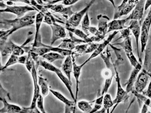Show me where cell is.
<instances>
[{
  "label": "cell",
  "mask_w": 151,
  "mask_h": 113,
  "mask_svg": "<svg viewBox=\"0 0 151 113\" xmlns=\"http://www.w3.org/2000/svg\"><path fill=\"white\" fill-rule=\"evenodd\" d=\"M103 104L104 108L106 109L107 113H109L110 109L114 106V104L110 94H105L104 96Z\"/></svg>",
  "instance_id": "cell-33"
},
{
  "label": "cell",
  "mask_w": 151,
  "mask_h": 113,
  "mask_svg": "<svg viewBox=\"0 0 151 113\" xmlns=\"http://www.w3.org/2000/svg\"><path fill=\"white\" fill-rule=\"evenodd\" d=\"M149 107H151V103L150 106Z\"/></svg>",
  "instance_id": "cell-52"
},
{
  "label": "cell",
  "mask_w": 151,
  "mask_h": 113,
  "mask_svg": "<svg viewBox=\"0 0 151 113\" xmlns=\"http://www.w3.org/2000/svg\"><path fill=\"white\" fill-rule=\"evenodd\" d=\"M95 0H91L86 7L79 12H76L71 16L67 20L65 23L66 27L76 28L79 26L81 21L84 17L86 13L88 12L89 9L93 4L95 2Z\"/></svg>",
  "instance_id": "cell-6"
},
{
  "label": "cell",
  "mask_w": 151,
  "mask_h": 113,
  "mask_svg": "<svg viewBox=\"0 0 151 113\" xmlns=\"http://www.w3.org/2000/svg\"><path fill=\"white\" fill-rule=\"evenodd\" d=\"M39 65L41 66L43 68L51 72H54L57 67L52 65L50 63L44 60H40L39 62Z\"/></svg>",
  "instance_id": "cell-36"
},
{
  "label": "cell",
  "mask_w": 151,
  "mask_h": 113,
  "mask_svg": "<svg viewBox=\"0 0 151 113\" xmlns=\"http://www.w3.org/2000/svg\"><path fill=\"white\" fill-rule=\"evenodd\" d=\"M137 3L135 0H129L122 9L118 11H114L113 19H117L129 14L133 10Z\"/></svg>",
  "instance_id": "cell-19"
},
{
  "label": "cell",
  "mask_w": 151,
  "mask_h": 113,
  "mask_svg": "<svg viewBox=\"0 0 151 113\" xmlns=\"http://www.w3.org/2000/svg\"><path fill=\"white\" fill-rule=\"evenodd\" d=\"M113 45H119L124 50L131 64L133 67H135L139 62L137 61L135 56L132 49V38L129 37L124 39L122 42L112 44Z\"/></svg>",
  "instance_id": "cell-7"
},
{
  "label": "cell",
  "mask_w": 151,
  "mask_h": 113,
  "mask_svg": "<svg viewBox=\"0 0 151 113\" xmlns=\"http://www.w3.org/2000/svg\"><path fill=\"white\" fill-rule=\"evenodd\" d=\"M4 1H7V2L11 3L12 5L13 2H21L24 3L26 4H27L31 5L30 2L29 0H4Z\"/></svg>",
  "instance_id": "cell-42"
},
{
  "label": "cell",
  "mask_w": 151,
  "mask_h": 113,
  "mask_svg": "<svg viewBox=\"0 0 151 113\" xmlns=\"http://www.w3.org/2000/svg\"><path fill=\"white\" fill-rule=\"evenodd\" d=\"M116 54L117 55V61L115 63H113L114 68H115L116 71V81L117 83V92L116 95L115 99L113 100V103L114 104V107L111 112L112 113L113 111L116 109L117 106L119 103L122 102H125V101L127 100L129 96L128 95V93L126 92V90L125 91L122 88L121 84L119 74L117 70L118 68V63L120 59L122 58L121 57V55L118 52L116 51Z\"/></svg>",
  "instance_id": "cell-3"
},
{
  "label": "cell",
  "mask_w": 151,
  "mask_h": 113,
  "mask_svg": "<svg viewBox=\"0 0 151 113\" xmlns=\"http://www.w3.org/2000/svg\"><path fill=\"white\" fill-rule=\"evenodd\" d=\"M82 29L86 34L89 35L88 28L90 26V20L88 16V12H87L84 17H83L81 22Z\"/></svg>",
  "instance_id": "cell-34"
},
{
  "label": "cell",
  "mask_w": 151,
  "mask_h": 113,
  "mask_svg": "<svg viewBox=\"0 0 151 113\" xmlns=\"http://www.w3.org/2000/svg\"><path fill=\"white\" fill-rule=\"evenodd\" d=\"M88 31L89 33L94 35V36H98V37H99V32H98V28L94 26H90L89 28H88Z\"/></svg>",
  "instance_id": "cell-41"
},
{
  "label": "cell",
  "mask_w": 151,
  "mask_h": 113,
  "mask_svg": "<svg viewBox=\"0 0 151 113\" xmlns=\"http://www.w3.org/2000/svg\"><path fill=\"white\" fill-rule=\"evenodd\" d=\"M73 63L72 58L70 55L67 56L61 67L62 70L71 82V74L73 71Z\"/></svg>",
  "instance_id": "cell-23"
},
{
  "label": "cell",
  "mask_w": 151,
  "mask_h": 113,
  "mask_svg": "<svg viewBox=\"0 0 151 113\" xmlns=\"http://www.w3.org/2000/svg\"><path fill=\"white\" fill-rule=\"evenodd\" d=\"M120 32L121 33L120 36L118 39H117L116 40L114 41V42L118 41V40L121 39H124L126 38L130 37V35L131 34V31L129 27L122 29V30H120Z\"/></svg>",
  "instance_id": "cell-38"
},
{
  "label": "cell",
  "mask_w": 151,
  "mask_h": 113,
  "mask_svg": "<svg viewBox=\"0 0 151 113\" xmlns=\"http://www.w3.org/2000/svg\"><path fill=\"white\" fill-rule=\"evenodd\" d=\"M108 46L106 47V56L104 55L102 52L100 54L106 66V68L103 70L102 73V76L105 80L104 84L101 92L102 95H104L107 92L111 85L113 78L115 76L116 74L115 68L112 57L111 59L112 63L110 61L111 56L109 49Z\"/></svg>",
  "instance_id": "cell-2"
},
{
  "label": "cell",
  "mask_w": 151,
  "mask_h": 113,
  "mask_svg": "<svg viewBox=\"0 0 151 113\" xmlns=\"http://www.w3.org/2000/svg\"><path fill=\"white\" fill-rule=\"evenodd\" d=\"M88 45V44H86L76 46L72 51L71 55H75V57H76V56H78L84 54Z\"/></svg>",
  "instance_id": "cell-32"
},
{
  "label": "cell",
  "mask_w": 151,
  "mask_h": 113,
  "mask_svg": "<svg viewBox=\"0 0 151 113\" xmlns=\"http://www.w3.org/2000/svg\"><path fill=\"white\" fill-rule=\"evenodd\" d=\"M108 1L111 3L114 8L116 7L115 2H114V0H108Z\"/></svg>",
  "instance_id": "cell-49"
},
{
  "label": "cell",
  "mask_w": 151,
  "mask_h": 113,
  "mask_svg": "<svg viewBox=\"0 0 151 113\" xmlns=\"http://www.w3.org/2000/svg\"><path fill=\"white\" fill-rule=\"evenodd\" d=\"M4 96H6L9 99H11L10 96H9V93L6 92L4 89L2 87V85H1V97H4Z\"/></svg>",
  "instance_id": "cell-44"
},
{
  "label": "cell",
  "mask_w": 151,
  "mask_h": 113,
  "mask_svg": "<svg viewBox=\"0 0 151 113\" xmlns=\"http://www.w3.org/2000/svg\"><path fill=\"white\" fill-rule=\"evenodd\" d=\"M35 1L38 4H39L43 5V2L42 0H35Z\"/></svg>",
  "instance_id": "cell-50"
},
{
  "label": "cell",
  "mask_w": 151,
  "mask_h": 113,
  "mask_svg": "<svg viewBox=\"0 0 151 113\" xmlns=\"http://www.w3.org/2000/svg\"><path fill=\"white\" fill-rule=\"evenodd\" d=\"M129 1V0H123L122 3L120 5L117 6V7L116 6V7L114 8V9H115V10L114 11H118L121 9H122L123 7H124V6H125V5L127 3L128 1Z\"/></svg>",
  "instance_id": "cell-46"
},
{
  "label": "cell",
  "mask_w": 151,
  "mask_h": 113,
  "mask_svg": "<svg viewBox=\"0 0 151 113\" xmlns=\"http://www.w3.org/2000/svg\"><path fill=\"white\" fill-rule=\"evenodd\" d=\"M143 24L146 26L147 29L149 31L151 25V6L150 9L146 18L144 19Z\"/></svg>",
  "instance_id": "cell-39"
},
{
  "label": "cell",
  "mask_w": 151,
  "mask_h": 113,
  "mask_svg": "<svg viewBox=\"0 0 151 113\" xmlns=\"http://www.w3.org/2000/svg\"><path fill=\"white\" fill-rule=\"evenodd\" d=\"M139 1V0H135L136 2H137H137H138V1Z\"/></svg>",
  "instance_id": "cell-51"
},
{
  "label": "cell",
  "mask_w": 151,
  "mask_h": 113,
  "mask_svg": "<svg viewBox=\"0 0 151 113\" xmlns=\"http://www.w3.org/2000/svg\"><path fill=\"white\" fill-rule=\"evenodd\" d=\"M91 103V102L82 100L78 102L77 106L79 109L83 112L90 113L93 109L92 106L90 104Z\"/></svg>",
  "instance_id": "cell-31"
},
{
  "label": "cell",
  "mask_w": 151,
  "mask_h": 113,
  "mask_svg": "<svg viewBox=\"0 0 151 113\" xmlns=\"http://www.w3.org/2000/svg\"><path fill=\"white\" fill-rule=\"evenodd\" d=\"M0 46L1 55L3 56L11 55L21 56L25 52L22 46L16 45L11 39L0 43Z\"/></svg>",
  "instance_id": "cell-5"
},
{
  "label": "cell",
  "mask_w": 151,
  "mask_h": 113,
  "mask_svg": "<svg viewBox=\"0 0 151 113\" xmlns=\"http://www.w3.org/2000/svg\"><path fill=\"white\" fill-rule=\"evenodd\" d=\"M151 6V0H146L145 6V10H147Z\"/></svg>",
  "instance_id": "cell-47"
},
{
  "label": "cell",
  "mask_w": 151,
  "mask_h": 113,
  "mask_svg": "<svg viewBox=\"0 0 151 113\" xmlns=\"http://www.w3.org/2000/svg\"><path fill=\"white\" fill-rule=\"evenodd\" d=\"M1 4L5 6V8L1 9L0 10L1 13H9L15 15L17 18H20L23 17L27 13L29 12L39 11L36 7L31 5H25V6H11L6 5L4 3L1 2Z\"/></svg>",
  "instance_id": "cell-4"
},
{
  "label": "cell",
  "mask_w": 151,
  "mask_h": 113,
  "mask_svg": "<svg viewBox=\"0 0 151 113\" xmlns=\"http://www.w3.org/2000/svg\"><path fill=\"white\" fill-rule=\"evenodd\" d=\"M80 0H52V1H47L48 4H53L56 3L62 2V4L65 6H72V5L76 3Z\"/></svg>",
  "instance_id": "cell-35"
},
{
  "label": "cell",
  "mask_w": 151,
  "mask_h": 113,
  "mask_svg": "<svg viewBox=\"0 0 151 113\" xmlns=\"http://www.w3.org/2000/svg\"><path fill=\"white\" fill-rule=\"evenodd\" d=\"M104 95H101V96L97 98L94 101V103H95V105H97L102 106V104L103 103Z\"/></svg>",
  "instance_id": "cell-43"
},
{
  "label": "cell",
  "mask_w": 151,
  "mask_h": 113,
  "mask_svg": "<svg viewBox=\"0 0 151 113\" xmlns=\"http://www.w3.org/2000/svg\"><path fill=\"white\" fill-rule=\"evenodd\" d=\"M151 75L145 69H142L139 74L134 86V89L138 93H142L149 83Z\"/></svg>",
  "instance_id": "cell-8"
},
{
  "label": "cell",
  "mask_w": 151,
  "mask_h": 113,
  "mask_svg": "<svg viewBox=\"0 0 151 113\" xmlns=\"http://www.w3.org/2000/svg\"><path fill=\"white\" fill-rule=\"evenodd\" d=\"M88 44V47L87 50L85 52L84 54H87L93 52L97 49L99 45V44L94 43L93 42L90 43Z\"/></svg>",
  "instance_id": "cell-40"
},
{
  "label": "cell",
  "mask_w": 151,
  "mask_h": 113,
  "mask_svg": "<svg viewBox=\"0 0 151 113\" xmlns=\"http://www.w3.org/2000/svg\"><path fill=\"white\" fill-rule=\"evenodd\" d=\"M0 100L2 102L4 107L0 109L1 113H21L22 107L17 105L9 103L6 101L4 97H1Z\"/></svg>",
  "instance_id": "cell-20"
},
{
  "label": "cell",
  "mask_w": 151,
  "mask_h": 113,
  "mask_svg": "<svg viewBox=\"0 0 151 113\" xmlns=\"http://www.w3.org/2000/svg\"><path fill=\"white\" fill-rule=\"evenodd\" d=\"M69 33L70 38L64 39L58 46V48L72 51L76 46V42L86 43L84 40L82 39H78L74 37L71 32L69 31Z\"/></svg>",
  "instance_id": "cell-17"
},
{
  "label": "cell",
  "mask_w": 151,
  "mask_h": 113,
  "mask_svg": "<svg viewBox=\"0 0 151 113\" xmlns=\"http://www.w3.org/2000/svg\"><path fill=\"white\" fill-rule=\"evenodd\" d=\"M148 111V106L146 105V104H144L142 108V109L141 113H145L147 112Z\"/></svg>",
  "instance_id": "cell-48"
},
{
  "label": "cell",
  "mask_w": 151,
  "mask_h": 113,
  "mask_svg": "<svg viewBox=\"0 0 151 113\" xmlns=\"http://www.w3.org/2000/svg\"><path fill=\"white\" fill-rule=\"evenodd\" d=\"M44 14L41 12H39L36 14L35 21L36 25V33L33 44H35L37 40L40 38V29L42 23L44 21Z\"/></svg>",
  "instance_id": "cell-26"
},
{
  "label": "cell",
  "mask_w": 151,
  "mask_h": 113,
  "mask_svg": "<svg viewBox=\"0 0 151 113\" xmlns=\"http://www.w3.org/2000/svg\"><path fill=\"white\" fill-rule=\"evenodd\" d=\"M38 82L40 87L42 95L44 97H47L48 95L50 89L46 79L42 77L39 76L38 77Z\"/></svg>",
  "instance_id": "cell-28"
},
{
  "label": "cell",
  "mask_w": 151,
  "mask_h": 113,
  "mask_svg": "<svg viewBox=\"0 0 151 113\" xmlns=\"http://www.w3.org/2000/svg\"><path fill=\"white\" fill-rule=\"evenodd\" d=\"M142 63L140 62L135 67H134V69L132 71L129 79L125 85H126V91L128 94L132 92L134 89V86L135 83L139 74L142 69Z\"/></svg>",
  "instance_id": "cell-15"
},
{
  "label": "cell",
  "mask_w": 151,
  "mask_h": 113,
  "mask_svg": "<svg viewBox=\"0 0 151 113\" xmlns=\"http://www.w3.org/2000/svg\"><path fill=\"white\" fill-rule=\"evenodd\" d=\"M87 64L85 62L81 64L80 65H78L75 63V61H73V72L74 77H75L76 82V91L75 96V103L76 104L77 101L78 94L79 92V79L80 77L81 71L82 70L83 66Z\"/></svg>",
  "instance_id": "cell-25"
},
{
  "label": "cell",
  "mask_w": 151,
  "mask_h": 113,
  "mask_svg": "<svg viewBox=\"0 0 151 113\" xmlns=\"http://www.w3.org/2000/svg\"><path fill=\"white\" fill-rule=\"evenodd\" d=\"M130 23V26L129 28L132 33L133 34L135 39L136 44H137V56L140 62L142 63L141 58L140 57L139 50V37L141 35V24L139 21L136 20H131Z\"/></svg>",
  "instance_id": "cell-16"
},
{
  "label": "cell",
  "mask_w": 151,
  "mask_h": 113,
  "mask_svg": "<svg viewBox=\"0 0 151 113\" xmlns=\"http://www.w3.org/2000/svg\"><path fill=\"white\" fill-rule=\"evenodd\" d=\"M142 94L151 99V81L147 89L145 92L144 91Z\"/></svg>",
  "instance_id": "cell-45"
},
{
  "label": "cell",
  "mask_w": 151,
  "mask_h": 113,
  "mask_svg": "<svg viewBox=\"0 0 151 113\" xmlns=\"http://www.w3.org/2000/svg\"><path fill=\"white\" fill-rule=\"evenodd\" d=\"M50 91L58 100L63 102L65 104V113L74 112L75 111V106L76 104L75 101H71L67 99L64 95L60 92L50 89Z\"/></svg>",
  "instance_id": "cell-14"
},
{
  "label": "cell",
  "mask_w": 151,
  "mask_h": 113,
  "mask_svg": "<svg viewBox=\"0 0 151 113\" xmlns=\"http://www.w3.org/2000/svg\"><path fill=\"white\" fill-rule=\"evenodd\" d=\"M69 32H71L75 34L76 35L80 37L82 39L84 40L86 44H88L89 37L88 35L86 34L83 31L80 30L76 28H72L70 27L65 28Z\"/></svg>",
  "instance_id": "cell-30"
},
{
  "label": "cell",
  "mask_w": 151,
  "mask_h": 113,
  "mask_svg": "<svg viewBox=\"0 0 151 113\" xmlns=\"http://www.w3.org/2000/svg\"><path fill=\"white\" fill-rule=\"evenodd\" d=\"M97 19L98 21V29L99 32V37L103 40L107 33L108 29V21L110 19L106 16L102 14L99 15L97 16Z\"/></svg>",
  "instance_id": "cell-18"
},
{
  "label": "cell",
  "mask_w": 151,
  "mask_h": 113,
  "mask_svg": "<svg viewBox=\"0 0 151 113\" xmlns=\"http://www.w3.org/2000/svg\"><path fill=\"white\" fill-rule=\"evenodd\" d=\"M146 0H139L137 2L131 13L128 17L129 20H136L141 23V20L145 10V2Z\"/></svg>",
  "instance_id": "cell-11"
},
{
  "label": "cell",
  "mask_w": 151,
  "mask_h": 113,
  "mask_svg": "<svg viewBox=\"0 0 151 113\" xmlns=\"http://www.w3.org/2000/svg\"><path fill=\"white\" fill-rule=\"evenodd\" d=\"M63 4H47L44 6L47 9H49L52 11L59 13L63 16L66 19L68 20L70 17L73 15L75 12L72 11V6H65Z\"/></svg>",
  "instance_id": "cell-9"
},
{
  "label": "cell",
  "mask_w": 151,
  "mask_h": 113,
  "mask_svg": "<svg viewBox=\"0 0 151 113\" xmlns=\"http://www.w3.org/2000/svg\"><path fill=\"white\" fill-rule=\"evenodd\" d=\"M42 56L43 58L45 59L49 63H52L56 60L64 59L65 56L58 52H50L43 55Z\"/></svg>",
  "instance_id": "cell-29"
},
{
  "label": "cell",
  "mask_w": 151,
  "mask_h": 113,
  "mask_svg": "<svg viewBox=\"0 0 151 113\" xmlns=\"http://www.w3.org/2000/svg\"><path fill=\"white\" fill-rule=\"evenodd\" d=\"M54 73L56 74L59 79L62 82L64 83L66 88L68 89L70 94L71 98H72V99L75 102V97L74 96L72 89V82L70 81L68 78L65 75L63 74V72H62L61 70H60L59 69L57 68L56 70H55Z\"/></svg>",
  "instance_id": "cell-24"
},
{
  "label": "cell",
  "mask_w": 151,
  "mask_h": 113,
  "mask_svg": "<svg viewBox=\"0 0 151 113\" xmlns=\"http://www.w3.org/2000/svg\"><path fill=\"white\" fill-rule=\"evenodd\" d=\"M149 32L146 26L142 24V25L141 35H140L142 53L144 52L146 48L148 39H149Z\"/></svg>",
  "instance_id": "cell-27"
},
{
  "label": "cell",
  "mask_w": 151,
  "mask_h": 113,
  "mask_svg": "<svg viewBox=\"0 0 151 113\" xmlns=\"http://www.w3.org/2000/svg\"><path fill=\"white\" fill-rule=\"evenodd\" d=\"M28 56H18L14 55H10L9 60H8L5 65L1 67V71H4L5 69L11 66L17 64H25Z\"/></svg>",
  "instance_id": "cell-22"
},
{
  "label": "cell",
  "mask_w": 151,
  "mask_h": 113,
  "mask_svg": "<svg viewBox=\"0 0 151 113\" xmlns=\"http://www.w3.org/2000/svg\"><path fill=\"white\" fill-rule=\"evenodd\" d=\"M30 74L32 75V78H33L34 85V92L32 103H31L30 107H29L32 109H37L36 107V101L40 94V86H39L38 82L37 70H36L35 62L33 63V67H32Z\"/></svg>",
  "instance_id": "cell-10"
},
{
  "label": "cell",
  "mask_w": 151,
  "mask_h": 113,
  "mask_svg": "<svg viewBox=\"0 0 151 113\" xmlns=\"http://www.w3.org/2000/svg\"><path fill=\"white\" fill-rule=\"evenodd\" d=\"M34 11L29 12L23 17L13 19H4L1 21V24L5 26H10L11 28L6 30H1L0 43L6 41L9 36L21 28L31 26L35 23L36 12Z\"/></svg>",
  "instance_id": "cell-1"
},
{
  "label": "cell",
  "mask_w": 151,
  "mask_h": 113,
  "mask_svg": "<svg viewBox=\"0 0 151 113\" xmlns=\"http://www.w3.org/2000/svg\"><path fill=\"white\" fill-rule=\"evenodd\" d=\"M130 21L129 18L122 19H113L108 23V29L107 33L114 31L121 30L128 27L125 26V24L127 21Z\"/></svg>",
  "instance_id": "cell-21"
},
{
  "label": "cell",
  "mask_w": 151,
  "mask_h": 113,
  "mask_svg": "<svg viewBox=\"0 0 151 113\" xmlns=\"http://www.w3.org/2000/svg\"><path fill=\"white\" fill-rule=\"evenodd\" d=\"M52 31L50 45L52 46L58 40L64 39L66 36L65 28L55 22L50 25Z\"/></svg>",
  "instance_id": "cell-12"
},
{
  "label": "cell",
  "mask_w": 151,
  "mask_h": 113,
  "mask_svg": "<svg viewBox=\"0 0 151 113\" xmlns=\"http://www.w3.org/2000/svg\"><path fill=\"white\" fill-rule=\"evenodd\" d=\"M43 96L41 94H40L36 101V107L41 113H45V109L44 106V100Z\"/></svg>",
  "instance_id": "cell-37"
},
{
  "label": "cell",
  "mask_w": 151,
  "mask_h": 113,
  "mask_svg": "<svg viewBox=\"0 0 151 113\" xmlns=\"http://www.w3.org/2000/svg\"><path fill=\"white\" fill-rule=\"evenodd\" d=\"M119 33L118 31H113V33L109 35L108 37L101 44H99V46L93 52L92 54L90 56V57L85 61V62L87 64L88 62H90V60L93 59L94 58L97 56H99L105 48L107 47L111 42L112 40L114 38L115 36L116 35Z\"/></svg>",
  "instance_id": "cell-13"
}]
</instances>
